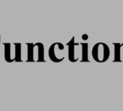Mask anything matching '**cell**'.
<instances>
[{
  "instance_id": "cell-4",
  "label": "cell",
  "mask_w": 123,
  "mask_h": 111,
  "mask_svg": "<svg viewBox=\"0 0 123 111\" xmlns=\"http://www.w3.org/2000/svg\"><path fill=\"white\" fill-rule=\"evenodd\" d=\"M78 45L79 43L75 42V37H73V38L67 43V45L68 46V59L71 62H76L78 60L75 55V46Z\"/></svg>"
},
{
  "instance_id": "cell-3",
  "label": "cell",
  "mask_w": 123,
  "mask_h": 111,
  "mask_svg": "<svg viewBox=\"0 0 123 111\" xmlns=\"http://www.w3.org/2000/svg\"><path fill=\"white\" fill-rule=\"evenodd\" d=\"M65 50V45L61 43H54L51 45L49 49V57L50 60L54 63H59L63 60L59 58L57 53H61Z\"/></svg>"
},
{
  "instance_id": "cell-5",
  "label": "cell",
  "mask_w": 123,
  "mask_h": 111,
  "mask_svg": "<svg viewBox=\"0 0 123 111\" xmlns=\"http://www.w3.org/2000/svg\"><path fill=\"white\" fill-rule=\"evenodd\" d=\"M5 45V59L8 63L15 61V56L12 54V45L10 43H4Z\"/></svg>"
},
{
  "instance_id": "cell-2",
  "label": "cell",
  "mask_w": 123,
  "mask_h": 111,
  "mask_svg": "<svg viewBox=\"0 0 123 111\" xmlns=\"http://www.w3.org/2000/svg\"><path fill=\"white\" fill-rule=\"evenodd\" d=\"M109 48L104 43H96L92 50V56L93 59L99 63L106 61L109 56Z\"/></svg>"
},
{
  "instance_id": "cell-6",
  "label": "cell",
  "mask_w": 123,
  "mask_h": 111,
  "mask_svg": "<svg viewBox=\"0 0 123 111\" xmlns=\"http://www.w3.org/2000/svg\"><path fill=\"white\" fill-rule=\"evenodd\" d=\"M13 45H15V61L22 62V45L20 43H15Z\"/></svg>"
},
{
  "instance_id": "cell-9",
  "label": "cell",
  "mask_w": 123,
  "mask_h": 111,
  "mask_svg": "<svg viewBox=\"0 0 123 111\" xmlns=\"http://www.w3.org/2000/svg\"><path fill=\"white\" fill-rule=\"evenodd\" d=\"M82 38H83V40H86V39H88V36L86 34H84V35H83Z\"/></svg>"
},
{
  "instance_id": "cell-8",
  "label": "cell",
  "mask_w": 123,
  "mask_h": 111,
  "mask_svg": "<svg viewBox=\"0 0 123 111\" xmlns=\"http://www.w3.org/2000/svg\"><path fill=\"white\" fill-rule=\"evenodd\" d=\"M114 45H115V59L114 61H120V45L119 43H114Z\"/></svg>"
},
{
  "instance_id": "cell-1",
  "label": "cell",
  "mask_w": 123,
  "mask_h": 111,
  "mask_svg": "<svg viewBox=\"0 0 123 111\" xmlns=\"http://www.w3.org/2000/svg\"><path fill=\"white\" fill-rule=\"evenodd\" d=\"M28 46L27 62H45L44 46L41 43H26Z\"/></svg>"
},
{
  "instance_id": "cell-7",
  "label": "cell",
  "mask_w": 123,
  "mask_h": 111,
  "mask_svg": "<svg viewBox=\"0 0 123 111\" xmlns=\"http://www.w3.org/2000/svg\"><path fill=\"white\" fill-rule=\"evenodd\" d=\"M82 46V60L81 62H87L88 60V44L86 43H81Z\"/></svg>"
}]
</instances>
